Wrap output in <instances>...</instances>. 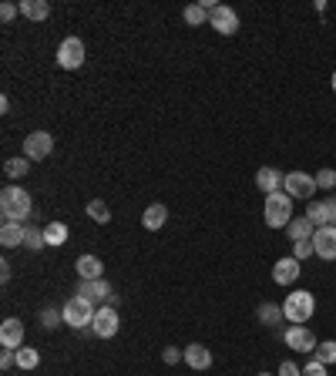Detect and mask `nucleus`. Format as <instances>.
Listing matches in <instances>:
<instances>
[{
  "mask_svg": "<svg viewBox=\"0 0 336 376\" xmlns=\"http://www.w3.org/2000/svg\"><path fill=\"white\" fill-rule=\"evenodd\" d=\"M31 208H34L31 205V195L20 185H7L0 191V215H3V222H20V226H27Z\"/></svg>",
  "mask_w": 336,
  "mask_h": 376,
  "instance_id": "1",
  "label": "nucleus"
},
{
  "mask_svg": "<svg viewBox=\"0 0 336 376\" xmlns=\"http://www.w3.org/2000/svg\"><path fill=\"white\" fill-rule=\"evenodd\" d=\"M313 313H316V296L306 292V289H296V292H289L282 299V316L293 326H306V322L313 320Z\"/></svg>",
  "mask_w": 336,
  "mask_h": 376,
  "instance_id": "2",
  "label": "nucleus"
},
{
  "mask_svg": "<svg viewBox=\"0 0 336 376\" xmlns=\"http://www.w3.org/2000/svg\"><path fill=\"white\" fill-rule=\"evenodd\" d=\"M262 219L269 228H286L293 222V198L286 191H273L266 195V205H262Z\"/></svg>",
  "mask_w": 336,
  "mask_h": 376,
  "instance_id": "3",
  "label": "nucleus"
},
{
  "mask_svg": "<svg viewBox=\"0 0 336 376\" xmlns=\"http://www.w3.org/2000/svg\"><path fill=\"white\" fill-rule=\"evenodd\" d=\"M61 313H64V326H71V329H84L94 320V306L88 299H81V296H71Z\"/></svg>",
  "mask_w": 336,
  "mask_h": 376,
  "instance_id": "4",
  "label": "nucleus"
},
{
  "mask_svg": "<svg viewBox=\"0 0 336 376\" xmlns=\"http://www.w3.org/2000/svg\"><path fill=\"white\" fill-rule=\"evenodd\" d=\"M75 296L88 299L94 309H98V306H114V299H118V296H112V285H108L105 279H81Z\"/></svg>",
  "mask_w": 336,
  "mask_h": 376,
  "instance_id": "5",
  "label": "nucleus"
},
{
  "mask_svg": "<svg viewBox=\"0 0 336 376\" xmlns=\"http://www.w3.org/2000/svg\"><path fill=\"white\" fill-rule=\"evenodd\" d=\"M57 64L64 71H77L84 64V40L81 38H64L61 47H57Z\"/></svg>",
  "mask_w": 336,
  "mask_h": 376,
  "instance_id": "6",
  "label": "nucleus"
},
{
  "mask_svg": "<svg viewBox=\"0 0 336 376\" xmlns=\"http://www.w3.org/2000/svg\"><path fill=\"white\" fill-rule=\"evenodd\" d=\"M282 188H286V195H289V198H306V202H313L316 178H313V175H306V171H289V175H286V182H282Z\"/></svg>",
  "mask_w": 336,
  "mask_h": 376,
  "instance_id": "7",
  "label": "nucleus"
},
{
  "mask_svg": "<svg viewBox=\"0 0 336 376\" xmlns=\"http://www.w3.org/2000/svg\"><path fill=\"white\" fill-rule=\"evenodd\" d=\"M208 27H212L215 34H222V38H232V34L239 31V14H236L232 7L219 3V7L208 14Z\"/></svg>",
  "mask_w": 336,
  "mask_h": 376,
  "instance_id": "8",
  "label": "nucleus"
},
{
  "mask_svg": "<svg viewBox=\"0 0 336 376\" xmlns=\"http://www.w3.org/2000/svg\"><path fill=\"white\" fill-rule=\"evenodd\" d=\"M91 333L101 339H112L118 333V309L114 306H98L91 320Z\"/></svg>",
  "mask_w": 336,
  "mask_h": 376,
  "instance_id": "9",
  "label": "nucleus"
},
{
  "mask_svg": "<svg viewBox=\"0 0 336 376\" xmlns=\"http://www.w3.org/2000/svg\"><path fill=\"white\" fill-rule=\"evenodd\" d=\"M54 151V138L47 132H31L24 138V158H31V162H40V158H47Z\"/></svg>",
  "mask_w": 336,
  "mask_h": 376,
  "instance_id": "10",
  "label": "nucleus"
},
{
  "mask_svg": "<svg viewBox=\"0 0 336 376\" xmlns=\"http://www.w3.org/2000/svg\"><path fill=\"white\" fill-rule=\"evenodd\" d=\"M282 339H286V346L296 350V353H313V350L319 346L316 336L310 333V326H289V329L282 333Z\"/></svg>",
  "mask_w": 336,
  "mask_h": 376,
  "instance_id": "11",
  "label": "nucleus"
},
{
  "mask_svg": "<svg viewBox=\"0 0 336 376\" xmlns=\"http://www.w3.org/2000/svg\"><path fill=\"white\" fill-rule=\"evenodd\" d=\"M313 242H316V256H319V259H326V263H333V259H336V228H333V226L316 228V235H313Z\"/></svg>",
  "mask_w": 336,
  "mask_h": 376,
  "instance_id": "12",
  "label": "nucleus"
},
{
  "mask_svg": "<svg viewBox=\"0 0 336 376\" xmlns=\"http://www.w3.org/2000/svg\"><path fill=\"white\" fill-rule=\"evenodd\" d=\"M0 346L3 350H20L24 346V322L3 320V326H0Z\"/></svg>",
  "mask_w": 336,
  "mask_h": 376,
  "instance_id": "13",
  "label": "nucleus"
},
{
  "mask_svg": "<svg viewBox=\"0 0 336 376\" xmlns=\"http://www.w3.org/2000/svg\"><path fill=\"white\" fill-rule=\"evenodd\" d=\"M299 272H303V269H299V259H289V256H286V259H280V263L273 265V282H276V285H293V282L299 279Z\"/></svg>",
  "mask_w": 336,
  "mask_h": 376,
  "instance_id": "14",
  "label": "nucleus"
},
{
  "mask_svg": "<svg viewBox=\"0 0 336 376\" xmlns=\"http://www.w3.org/2000/svg\"><path fill=\"white\" fill-rule=\"evenodd\" d=\"M282 182H286V175L276 171V169H259V171H256V188H259L262 195L282 191Z\"/></svg>",
  "mask_w": 336,
  "mask_h": 376,
  "instance_id": "15",
  "label": "nucleus"
},
{
  "mask_svg": "<svg viewBox=\"0 0 336 376\" xmlns=\"http://www.w3.org/2000/svg\"><path fill=\"white\" fill-rule=\"evenodd\" d=\"M185 363L192 366V370H208V366H212V353H208V346H202V343L185 346Z\"/></svg>",
  "mask_w": 336,
  "mask_h": 376,
  "instance_id": "16",
  "label": "nucleus"
},
{
  "mask_svg": "<svg viewBox=\"0 0 336 376\" xmlns=\"http://www.w3.org/2000/svg\"><path fill=\"white\" fill-rule=\"evenodd\" d=\"M286 232H289V239H293V242H306V239H313V235H316V226H313L306 215H296V219L286 226Z\"/></svg>",
  "mask_w": 336,
  "mask_h": 376,
  "instance_id": "17",
  "label": "nucleus"
},
{
  "mask_svg": "<svg viewBox=\"0 0 336 376\" xmlns=\"http://www.w3.org/2000/svg\"><path fill=\"white\" fill-rule=\"evenodd\" d=\"M20 14L27 20H47L51 17V3L47 0H20Z\"/></svg>",
  "mask_w": 336,
  "mask_h": 376,
  "instance_id": "18",
  "label": "nucleus"
},
{
  "mask_svg": "<svg viewBox=\"0 0 336 376\" xmlns=\"http://www.w3.org/2000/svg\"><path fill=\"white\" fill-rule=\"evenodd\" d=\"M165 222H168V208H165V205H158V202H155V205H148V208H145V215H142V226L148 228V232L162 228Z\"/></svg>",
  "mask_w": 336,
  "mask_h": 376,
  "instance_id": "19",
  "label": "nucleus"
},
{
  "mask_svg": "<svg viewBox=\"0 0 336 376\" xmlns=\"http://www.w3.org/2000/svg\"><path fill=\"white\" fill-rule=\"evenodd\" d=\"M24 228L20 222H3V228H0V242H3V249H14V245H24Z\"/></svg>",
  "mask_w": 336,
  "mask_h": 376,
  "instance_id": "20",
  "label": "nucleus"
},
{
  "mask_svg": "<svg viewBox=\"0 0 336 376\" xmlns=\"http://www.w3.org/2000/svg\"><path fill=\"white\" fill-rule=\"evenodd\" d=\"M75 269H77V276H81V279H101V269H105V265H101L98 256H81Z\"/></svg>",
  "mask_w": 336,
  "mask_h": 376,
  "instance_id": "21",
  "label": "nucleus"
},
{
  "mask_svg": "<svg viewBox=\"0 0 336 376\" xmlns=\"http://www.w3.org/2000/svg\"><path fill=\"white\" fill-rule=\"evenodd\" d=\"M256 316H259L262 326H280L286 316H282V306H276V302H262L259 309H256Z\"/></svg>",
  "mask_w": 336,
  "mask_h": 376,
  "instance_id": "22",
  "label": "nucleus"
},
{
  "mask_svg": "<svg viewBox=\"0 0 336 376\" xmlns=\"http://www.w3.org/2000/svg\"><path fill=\"white\" fill-rule=\"evenodd\" d=\"M44 242L47 245H64L68 242V226H64V222H47V226H44Z\"/></svg>",
  "mask_w": 336,
  "mask_h": 376,
  "instance_id": "23",
  "label": "nucleus"
},
{
  "mask_svg": "<svg viewBox=\"0 0 336 376\" xmlns=\"http://www.w3.org/2000/svg\"><path fill=\"white\" fill-rule=\"evenodd\" d=\"M306 219H310V222H313L316 228L330 226V212H326V202H310V205H306Z\"/></svg>",
  "mask_w": 336,
  "mask_h": 376,
  "instance_id": "24",
  "label": "nucleus"
},
{
  "mask_svg": "<svg viewBox=\"0 0 336 376\" xmlns=\"http://www.w3.org/2000/svg\"><path fill=\"white\" fill-rule=\"evenodd\" d=\"M31 171V158H7V165H3V175L10 178V182H17Z\"/></svg>",
  "mask_w": 336,
  "mask_h": 376,
  "instance_id": "25",
  "label": "nucleus"
},
{
  "mask_svg": "<svg viewBox=\"0 0 336 376\" xmlns=\"http://www.w3.org/2000/svg\"><path fill=\"white\" fill-rule=\"evenodd\" d=\"M182 17H185L188 27H202V24H208V10L202 3H188L185 10H182Z\"/></svg>",
  "mask_w": 336,
  "mask_h": 376,
  "instance_id": "26",
  "label": "nucleus"
},
{
  "mask_svg": "<svg viewBox=\"0 0 336 376\" xmlns=\"http://www.w3.org/2000/svg\"><path fill=\"white\" fill-rule=\"evenodd\" d=\"M44 228L40 226H27L24 228V249H31V252H40L44 249Z\"/></svg>",
  "mask_w": 336,
  "mask_h": 376,
  "instance_id": "27",
  "label": "nucleus"
},
{
  "mask_svg": "<svg viewBox=\"0 0 336 376\" xmlns=\"http://www.w3.org/2000/svg\"><path fill=\"white\" fill-rule=\"evenodd\" d=\"M313 353H316V359L323 363V366H330V363H336V339H323V343H319V346L313 350Z\"/></svg>",
  "mask_w": 336,
  "mask_h": 376,
  "instance_id": "28",
  "label": "nucleus"
},
{
  "mask_svg": "<svg viewBox=\"0 0 336 376\" xmlns=\"http://www.w3.org/2000/svg\"><path fill=\"white\" fill-rule=\"evenodd\" d=\"M38 363H40L38 350H27V346H20L17 350V366L20 370H38Z\"/></svg>",
  "mask_w": 336,
  "mask_h": 376,
  "instance_id": "29",
  "label": "nucleus"
},
{
  "mask_svg": "<svg viewBox=\"0 0 336 376\" xmlns=\"http://www.w3.org/2000/svg\"><path fill=\"white\" fill-rule=\"evenodd\" d=\"M88 215H91L94 222H101V226H105V222H112V212H108V205H105V202H98V198L88 202Z\"/></svg>",
  "mask_w": 336,
  "mask_h": 376,
  "instance_id": "30",
  "label": "nucleus"
},
{
  "mask_svg": "<svg viewBox=\"0 0 336 376\" xmlns=\"http://www.w3.org/2000/svg\"><path fill=\"white\" fill-rule=\"evenodd\" d=\"M310 256H316V242H313V239H306V242L293 245V259H299V263H303V259H310Z\"/></svg>",
  "mask_w": 336,
  "mask_h": 376,
  "instance_id": "31",
  "label": "nucleus"
},
{
  "mask_svg": "<svg viewBox=\"0 0 336 376\" xmlns=\"http://www.w3.org/2000/svg\"><path fill=\"white\" fill-rule=\"evenodd\" d=\"M61 322H64V313H57V309H44L40 313V326L44 329H57Z\"/></svg>",
  "mask_w": 336,
  "mask_h": 376,
  "instance_id": "32",
  "label": "nucleus"
},
{
  "mask_svg": "<svg viewBox=\"0 0 336 376\" xmlns=\"http://www.w3.org/2000/svg\"><path fill=\"white\" fill-rule=\"evenodd\" d=\"M313 178H316V188H336V171L333 169H319Z\"/></svg>",
  "mask_w": 336,
  "mask_h": 376,
  "instance_id": "33",
  "label": "nucleus"
},
{
  "mask_svg": "<svg viewBox=\"0 0 336 376\" xmlns=\"http://www.w3.org/2000/svg\"><path fill=\"white\" fill-rule=\"evenodd\" d=\"M162 359H165L168 366H175V363L185 359V350H178V346H165V350H162Z\"/></svg>",
  "mask_w": 336,
  "mask_h": 376,
  "instance_id": "34",
  "label": "nucleus"
},
{
  "mask_svg": "<svg viewBox=\"0 0 336 376\" xmlns=\"http://www.w3.org/2000/svg\"><path fill=\"white\" fill-rule=\"evenodd\" d=\"M20 14V3H0V20L7 24V20H14Z\"/></svg>",
  "mask_w": 336,
  "mask_h": 376,
  "instance_id": "35",
  "label": "nucleus"
},
{
  "mask_svg": "<svg viewBox=\"0 0 336 376\" xmlns=\"http://www.w3.org/2000/svg\"><path fill=\"white\" fill-rule=\"evenodd\" d=\"M14 363H17V350H3L0 353V370H10Z\"/></svg>",
  "mask_w": 336,
  "mask_h": 376,
  "instance_id": "36",
  "label": "nucleus"
},
{
  "mask_svg": "<svg viewBox=\"0 0 336 376\" xmlns=\"http://www.w3.org/2000/svg\"><path fill=\"white\" fill-rule=\"evenodd\" d=\"M303 376H326V366H323L319 359H313V363H310V366L303 370Z\"/></svg>",
  "mask_w": 336,
  "mask_h": 376,
  "instance_id": "37",
  "label": "nucleus"
},
{
  "mask_svg": "<svg viewBox=\"0 0 336 376\" xmlns=\"http://www.w3.org/2000/svg\"><path fill=\"white\" fill-rule=\"evenodd\" d=\"M276 376H303V370H299L296 363H289V359H286V363L280 366V373H276Z\"/></svg>",
  "mask_w": 336,
  "mask_h": 376,
  "instance_id": "38",
  "label": "nucleus"
},
{
  "mask_svg": "<svg viewBox=\"0 0 336 376\" xmlns=\"http://www.w3.org/2000/svg\"><path fill=\"white\" fill-rule=\"evenodd\" d=\"M326 212H330V226L336 228V195H330V198H326Z\"/></svg>",
  "mask_w": 336,
  "mask_h": 376,
  "instance_id": "39",
  "label": "nucleus"
},
{
  "mask_svg": "<svg viewBox=\"0 0 336 376\" xmlns=\"http://www.w3.org/2000/svg\"><path fill=\"white\" fill-rule=\"evenodd\" d=\"M0 279H3V282L10 279V263H0Z\"/></svg>",
  "mask_w": 336,
  "mask_h": 376,
  "instance_id": "40",
  "label": "nucleus"
},
{
  "mask_svg": "<svg viewBox=\"0 0 336 376\" xmlns=\"http://www.w3.org/2000/svg\"><path fill=\"white\" fill-rule=\"evenodd\" d=\"M330 81H333V91H336V71H333V77H330Z\"/></svg>",
  "mask_w": 336,
  "mask_h": 376,
  "instance_id": "41",
  "label": "nucleus"
},
{
  "mask_svg": "<svg viewBox=\"0 0 336 376\" xmlns=\"http://www.w3.org/2000/svg\"><path fill=\"white\" fill-rule=\"evenodd\" d=\"M259 376H273V373H259Z\"/></svg>",
  "mask_w": 336,
  "mask_h": 376,
  "instance_id": "42",
  "label": "nucleus"
}]
</instances>
